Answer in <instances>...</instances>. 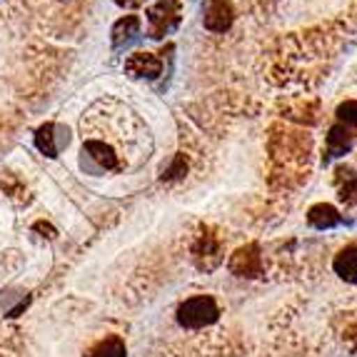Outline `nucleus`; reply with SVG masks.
<instances>
[{"label":"nucleus","mask_w":357,"mask_h":357,"mask_svg":"<svg viewBox=\"0 0 357 357\" xmlns=\"http://www.w3.org/2000/svg\"><path fill=\"white\" fill-rule=\"evenodd\" d=\"M218 317H220V307L210 295H195V298L185 300L178 307V322L188 330L213 325Z\"/></svg>","instance_id":"f257e3e1"},{"label":"nucleus","mask_w":357,"mask_h":357,"mask_svg":"<svg viewBox=\"0 0 357 357\" xmlns=\"http://www.w3.org/2000/svg\"><path fill=\"white\" fill-rule=\"evenodd\" d=\"M180 25V0H155L148 8V38L162 40Z\"/></svg>","instance_id":"f03ea898"},{"label":"nucleus","mask_w":357,"mask_h":357,"mask_svg":"<svg viewBox=\"0 0 357 357\" xmlns=\"http://www.w3.org/2000/svg\"><path fill=\"white\" fill-rule=\"evenodd\" d=\"M83 165H96V170H120V155L110 143L100 137H85L83 140Z\"/></svg>","instance_id":"7ed1b4c3"},{"label":"nucleus","mask_w":357,"mask_h":357,"mask_svg":"<svg viewBox=\"0 0 357 357\" xmlns=\"http://www.w3.org/2000/svg\"><path fill=\"white\" fill-rule=\"evenodd\" d=\"M232 275L238 278H257L262 273V255H260V245L250 243L243 245L238 250L230 255V262H227Z\"/></svg>","instance_id":"20e7f679"},{"label":"nucleus","mask_w":357,"mask_h":357,"mask_svg":"<svg viewBox=\"0 0 357 357\" xmlns=\"http://www.w3.org/2000/svg\"><path fill=\"white\" fill-rule=\"evenodd\" d=\"M235 23V8L230 0H205L203 25L210 33H227Z\"/></svg>","instance_id":"39448f33"},{"label":"nucleus","mask_w":357,"mask_h":357,"mask_svg":"<svg viewBox=\"0 0 357 357\" xmlns=\"http://www.w3.org/2000/svg\"><path fill=\"white\" fill-rule=\"evenodd\" d=\"M70 145V130L66 126H55V123H45L36 130V148L40 150L45 158H58L60 150Z\"/></svg>","instance_id":"423d86ee"},{"label":"nucleus","mask_w":357,"mask_h":357,"mask_svg":"<svg viewBox=\"0 0 357 357\" xmlns=\"http://www.w3.org/2000/svg\"><path fill=\"white\" fill-rule=\"evenodd\" d=\"M192 257H195L197 268L200 270H215L222 262V243L215 232L205 230L200 238L192 245Z\"/></svg>","instance_id":"0eeeda50"},{"label":"nucleus","mask_w":357,"mask_h":357,"mask_svg":"<svg viewBox=\"0 0 357 357\" xmlns=\"http://www.w3.org/2000/svg\"><path fill=\"white\" fill-rule=\"evenodd\" d=\"M355 148V135L350 128H345L342 123H335L328 130L325 137V155H322V165H330L335 158H342Z\"/></svg>","instance_id":"6e6552de"},{"label":"nucleus","mask_w":357,"mask_h":357,"mask_svg":"<svg viewBox=\"0 0 357 357\" xmlns=\"http://www.w3.org/2000/svg\"><path fill=\"white\" fill-rule=\"evenodd\" d=\"M126 73L132 80H155L162 73V58H158L155 53H132L126 60Z\"/></svg>","instance_id":"1a4fd4ad"},{"label":"nucleus","mask_w":357,"mask_h":357,"mask_svg":"<svg viewBox=\"0 0 357 357\" xmlns=\"http://www.w3.org/2000/svg\"><path fill=\"white\" fill-rule=\"evenodd\" d=\"M342 222H345V218L330 203H317L307 210V225L315 227V230H333Z\"/></svg>","instance_id":"9d476101"},{"label":"nucleus","mask_w":357,"mask_h":357,"mask_svg":"<svg viewBox=\"0 0 357 357\" xmlns=\"http://www.w3.org/2000/svg\"><path fill=\"white\" fill-rule=\"evenodd\" d=\"M110 38H113V50H126L128 45H132V43L140 38V18L137 15H126V18H120L118 23L113 25V33H110Z\"/></svg>","instance_id":"9b49d317"},{"label":"nucleus","mask_w":357,"mask_h":357,"mask_svg":"<svg viewBox=\"0 0 357 357\" xmlns=\"http://www.w3.org/2000/svg\"><path fill=\"white\" fill-rule=\"evenodd\" d=\"M333 268L345 282H357V245L342 248V250L335 255Z\"/></svg>","instance_id":"f8f14e48"},{"label":"nucleus","mask_w":357,"mask_h":357,"mask_svg":"<svg viewBox=\"0 0 357 357\" xmlns=\"http://www.w3.org/2000/svg\"><path fill=\"white\" fill-rule=\"evenodd\" d=\"M335 183H337V192H340V200L345 205H357V173L352 167L342 165L337 167V173H335Z\"/></svg>","instance_id":"ddd939ff"},{"label":"nucleus","mask_w":357,"mask_h":357,"mask_svg":"<svg viewBox=\"0 0 357 357\" xmlns=\"http://www.w3.org/2000/svg\"><path fill=\"white\" fill-rule=\"evenodd\" d=\"M126 342L120 337H105L90 347L85 357H126Z\"/></svg>","instance_id":"4468645a"},{"label":"nucleus","mask_w":357,"mask_h":357,"mask_svg":"<svg viewBox=\"0 0 357 357\" xmlns=\"http://www.w3.org/2000/svg\"><path fill=\"white\" fill-rule=\"evenodd\" d=\"M335 115H337V123H342V126L350 128V130H357V100L340 102Z\"/></svg>","instance_id":"2eb2a0df"},{"label":"nucleus","mask_w":357,"mask_h":357,"mask_svg":"<svg viewBox=\"0 0 357 357\" xmlns=\"http://www.w3.org/2000/svg\"><path fill=\"white\" fill-rule=\"evenodd\" d=\"M188 173V158L183 153H178L170 162L167 170H162V180H180L183 175Z\"/></svg>","instance_id":"dca6fc26"},{"label":"nucleus","mask_w":357,"mask_h":357,"mask_svg":"<svg viewBox=\"0 0 357 357\" xmlns=\"http://www.w3.org/2000/svg\"><path fill=\"white\" fill-rule=\"evenodd\" d=\"M345 340L350 342V347H357V322L352 325V328L345 330Z\"/></svg>","instance_id":"f3484780"},{"label":"nucleus","mask_w":357,"mask_h":357,"mask_svg":"<svg viewBox=\"0 0 357 357\" xmlns=\"http://www.w3.org/2000/svg\"><path fill=\"white\" fill-rule=\"evenodd\" d=\"M120 8H140L145 3V0H115Z\"/></svg>","instance_id":"a211bd4d"},{"label":"nucleus","mask_w":357,"mask_h":357,"mask_svg":"<svg viewBox=\"0 0 357 357\" xmlns=\"http://www.w3.org/2000/svg\"><path fill=\"white\" fill-rule=\"evenodd\" d=\"M36 230H40V232H50V238H53V235H55V230H53V227H50V225H45V222H38V225H36Z\"/></svg>","instance_id":"6ab92c4d"}]
</instances>
